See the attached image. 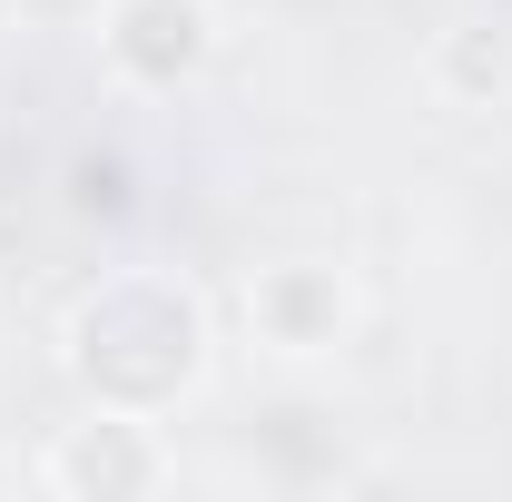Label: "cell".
I'll use <instances>...</instances> for the list:
<instances>
[{"mask_svg":"<svg viewBox=\"0 0 512 502\" xmlns=\"http://www.w3.org/2000/svg\"><path fill=\"white\" fill-rule=\"evenodd\" d=\"M207 50H217L207 0H119V10H109V60H119L138 89H178V79H197Z\"/></svg>","mask_w":512,"mask_h":502,"instance_id":"2","label":"cell"},{"mask_svg":"<svg viewBox=\"0 0 512 502\" xmlns=\"http://www.w3.org/2000/svg\"><path fill=\"white\" fill-rule=\"evenodd\" d=\"M256 325L286 355H316V345H335V325H345V286L325 266H276V276H256Z\"/></svg>","mask_w":512,"mask_h":502,"instance_id":"3","label":"cell"},{"mask_svg":"<svg viewBox=\"0 0 512 502\" xmlns=\"http://www.w3.org/2000/svg\"><path fill=\"white\" fill-rule=\"evenodd\" d=\"M50 473H60L69 493H148L158 483V453L138 443V424H79L50 453Z\"/></svg>","mask_w":512,"mask_h":502,"instance_id":"4","label":"cell"},{"mask_svg":"<svg viewBox=\"0 0 512 502\" xmlns=\"http://www.w3.org/2000/svg\"><path fill=\"white\" fill-rule=\"evenodd\" d=\"M197 345H207L197 296L168 286V276H109V286L79 306V325H69V355H79L89 394L119 404V414L168 404V394L197 375Z\"/></svg>","mask_w":512,"mask_h":502,"instance_id":"1","label":"cell"}]
</instances>
